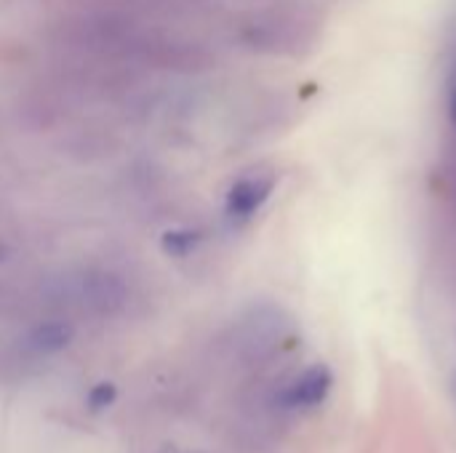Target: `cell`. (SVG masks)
<instances>
[{"instance_id": "cell-1", "label": "cell", "mask_w": 456, "mask_h": 453, "mask_svg": "<svg viewBox=\"0 0 456 453\" xmlns=\"http://www.w3.org/2000/svg\"><path fill=\"white\" fill-rule=\"evenodd\" d=\"M275 176L270 174H251L238 179L227 192V216L232 222H248L273 195Z\"/></svg>"}, {"instance_id": "cell-2", "label": "cell", "mask_w": 456, "mask_h": 453, "mask_svg": "<svg viewBox=\"0 0 456 453\" xmlns=\"http://www.w3.org/2000/svg\"><path fill=\"white\" fill-rule=\"evenodd\" d=\"M329 390H331V374H329L323 366H318V368L305 371V374L281 395V403H283L286 409H313V406H318V403L326 400Z\"/></svg>"}, {"instance_id": "cell-3", "label": "cell", "mask_w": 456, "mask_h": 453, "mask_svg": "<svg viewBox=\"0 0 456 453\" xmlns=\"http://www.w3.org/2000/svg\"><path fill=\"white\" fill-rule=\"evenodd\" d=\"M72 328L64 323H43L29 334V347L35 352H59L69 344Z\"/></svg>"}, {"instance_id": "cell-4", "label": "cell", "mask_w": 456, "mask_h": 453, "mask_svg": "<svg viewBox=\"0 0 456 453\" xmlns=\"http://www.w3.org/2000/svg\"><path fill=\"white\" fill-rule=\"evenodd\" d=\"M198 243H200V235L192 232V230H171V232L163 235V251L168 256H176V259L192 254Z\"/></svg>"}, {"instance_id": "cell-5", "label": "cell", "mask_w": 456, "mask_h": 453, "mask_svg": "<svg viewBox=\"0 0 456 453\" xmlns=\"http://www.w3.org/2000/svg\"><path fill=\"white\" fill-rule=\"evenodd\" d=\"M115 400V387L112 384H96L88 395V406L91 409H107Z\"/></svg>"}, {"instance_id": "cell-6", "label": "cell", "mask_w": 456, "mask_h": 453, "mask_svg": "<svg viewBox=\"0 0 456 453\" xmlns=\"http://www.w3.org/2000/svg\"><path fill=\"white\" fill-rule=\"evenodd\" d=\"M446 104H449V117L456 125V56L454 61H452L449 77H446Z\"/></svg>"}, {"instance_id": "cell-7", "label": "cell", "mask_w": 456, "mask_h": 453, "mask_svg": "<svg viewBox=\"0 0 456 453\" xmlns=\"http://www.w3.org/2000/svg\"><path fill=\"white\" fill-rule=\"evenodd\" d=\"M5 256H8V248H5V246H3V243H0V262H3V259H5Z\"/></svg>"}, {"instance_id": "cell-8", "label": "cell", "mask_w": 456, "mask_h": 453, "mask_svg": "<svg viewBox=\"0 0 456 453\" xmlns=\"http://www.w3.org/2000/svg\"><path fill=\"white\" fill-rule=\"evenodd\" d=\"M163 453H179V451H176V449H166V451H163Z\"/></svg>"}]
</instances>
